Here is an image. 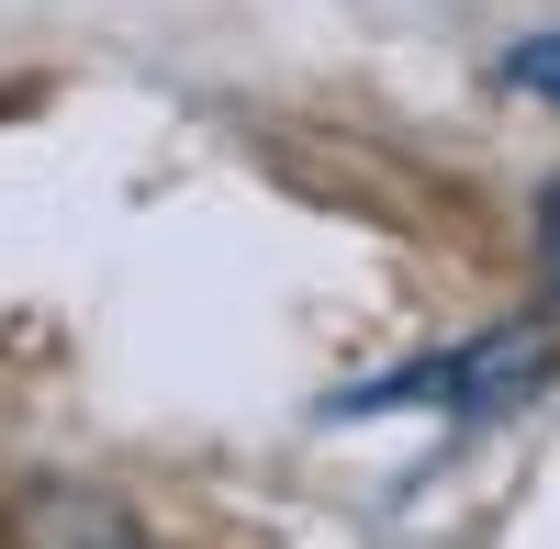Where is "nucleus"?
<instances>
[{
  "instance_id": "obj_1",
  "label": "nucleus",
  "mask_w": 560,
  "mask_h": 549,
  "mask_svg": "<svg viewBox=\"0 0 560 549\" xmlns=\"http://www.w3.org/2000/svg\"><path fill=\"white\" fill-rule=\"evenodd\" d=\"M549 382V326H493L482 348H459V359H427V371H393V382H359L337 416H382V404H459V416H482V404H516Z\"/></svg>"
},
{
  "instance_id": "obj_2",
  "label": "nucleus",
  "mask_w": 560,
  "mask_h": 549,
  "mask_svg": "<svg viewBox=\"0 0 560 549\" xmlns=\"http://www.w3.org/2000/svg\"><path fill=\"white\" fill-rule=\"evenodd\" d=\"M504 79H516V90H538V102H560V34H527L516 57H504Z\"/></svg>"
},
{
  "instance_id": "obj_3",
  "label": "nucleus",
  "mask_w": 560,
  "mask_h": 549,
  "mask_svg": "<svg viewBox=\"0 0 560 549\" xmlns=\"http://www.w3.org/2000/svg\"><path fill=\"white\" fill-rule=\"evenodd\" d=\"M538 281L560 292V179H549V191H538Z\"/></svg>"
}]
</instances>
